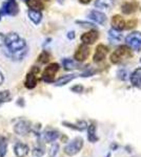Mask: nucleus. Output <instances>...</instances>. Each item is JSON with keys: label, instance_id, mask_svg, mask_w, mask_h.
<instances>
[{"label": "nucleus", "instance_id": "nucleus-7", "mask_svg": "<svg viewBox=\"0 0 141 157\" xmlns=\"http://www.w3.org/2000/svg\"><path fill=\"white\" fill-rule=\"evenodd\" d=\"M37 72H39V68L33 67L32 70L27 75L24 86L27 89H33V88H35L36 85H37V77H36V73Z\"/></svg>", "mask_w": 141, "mask_h": 157}, {"label": "nucleus", "instance_id": "nucleus-12", "mask_svg": "<svg viewBox=\"0 0 141 157\" xmlns=\"http://www.w3.org/2000/svg\"><path fill=\"white\" fill-rule=\"evenodd\" d=\"M30 148L23 143H17L14 147V153L17 157H25L29 154Z\"/></svg>", "mask_w": 141, "mask_h": 157}, {"label": "nucleus", "instance_id": "nucleus-33", "mask_svg": "<svg viewBox=\"0 0 141 157\" xmlns=\"http://www.w3.org/2000/svg\"><path fill=\"white\" fill-rule=\"evenodd\" d=\"M137 24V21L136 20H132V21L127 22V25H125V29H133L134 26H136Z\"/></svg>", "mask_w": 141, "mask_h": 157}, {"label": "nucleus", "instance_id": "nucleus-41", "mask_svg": "<svg viewBox=\"0 0 141 157\" xmlns=\"http://www.w3.org/2000/svg\"><path fill=\"white\" fill-rule=\"evenodd\" d=\"M140 62H141V59H140Z\"/></svg>", "mask_w": 141, "mask_h": 157}, {"label": "nucleus", "instance_id": "nucleus-34", "mask_svg": "<svg viewBox=\"0 0 141 157\" xmlns=\"http://www.w3.org/2000/svg\"><path fill=\"white\" fill-rule=\"evenodd\" d=\"M76 23L78 24H83L82 26H89V27H95V25L93 23H88V22H83V21H76Z\"/></svg>", "mask_w": 141, "mask_h": 157}, {"label": "nucleus", "instance_id": "nucleus-17", "mask_svg": "<svg viewBox=\"0 0 141 157\" xmlns=\"http://www.w3.org/2000/svg\"><path fill=\"white\" fill-rule=\"evenodd\" d=\"M78 75H62L61 78H59L57 81L55 82V86L57 87H60V86H64L66 85L68 83L72 82L74 78H76Z\"/></svg>", "mask_w": 141, "mask_h": 157}, {"label": "nucleus", "instance_id": "nucleus-6", "mask_svg": "<svg viewBox=\"0 0 141 157\" xmlns=\"http://www.w3.org/2000/svg\"><path fill=\"white\" fill-rule=\"evenodd\" d=\"M19 12V9H18V4L14 0H11V1H7L2 6V9L0 11V16L2 15H11V16H16Z\"/></svg>", "mask_w": 141, "mask_h": 157}, {"label": "nucleus", "instance_id": "nucleus-2", "mask_svg": "<svg viewBox=\"0 0 141 157\" xmlns=\"http://www.w3.org/2000/svg\"><path fill=\"white\" fill-rule=\"evenodd\" d=\"M132 57V52L127 46H120L111 55V62L113 64H119Z\"/></svg>", "mask_w": 141, "mask_h": 157}, {"label": "nucleus", "instance_id": "nucleus-5", "mask_svg": "<svg viewBox=\"0 0 141 157\" xmlns=\"http://www.w3.org/2000/svg\"><path fill=\"white\" fill-rule=\"evenodd\" d=\"M125 42L127 45H130L133 49L139 50L141 48V33L134 32L132 34H129L125 38Z\"/></svg>", "mask_w": 141, "mask_h": 157}, {"label": "nucleus", "instance_id": "nucleus-11", "mask_svg": "<svg viewBox=\"0 0 141 157\" xmlns=\"http://www.w3.org/2000/svg\"><path fill=\"white\" fill-rule=\"evenodd\" d=\"M107 52H109V48L106 46H104L103 44H100L96 47V50H95L94 54V62L98 63L101 62L103 59H106Z\"/></svg>", "mask_w": 141, "mask_h": 157}, {"label": "nucleus", "instance_id": "nucleus-14", "mask_svg": "<svg viewBox=\"0 0 141 157\" xmlns=\"http://www.w3.org/2000/svg\"><path fill=\"white\" fill-rule=\"evenodd\" d=\"M125 21L120 15H115L112 18V26L116 30H122L125 29Z\"/></svg>", "mask_w": 141, "mask_h": 157}, {"label": "nucleus", "instance_id": "nucleus-24", "mask_svg": "<svg viewBox=\"0 0 141 157\" xmlns=\"http://www.w3.org/2000/svg\"><path fill=\"white\" fill-rule=\"evenodd\" d=\"M137 9H138V6L136 3H130V2H126V3H124L123 6H122V12L126 15L134 13Z\"/></svg>", "mask_w": 141, "mask_h": 157}, {"label": "nucleus", "instance_id": "nucleus-38", "mask_svg": "<svg viewBox=\"0 0 141 157\" xmlns=\"http://www.w3.org/2000/svg\"><path fill=\"white\" fill-rule=\"evenodd\" d=\"M3 81H4V78H3V75L1 73V71H0V85L3 83Z\"/></svg>", "mask_w": 141, "mask_h": 157}, {"label": "nucleus", "instance_id": "nucleus-13", "mask_svg": "<svg viewBox=\"0 0 141 157\" xmlns=\"http://www.w3.org/2000/svg\"><path fill=\"white\" fill-rule=\"evenodd\" d=\"M89 18L98 24H104L106 22V16L98 11H92L89 14Z\"/></svg>", "mask_w": 141, "mask_h": 157}, {"label": "nucleus", "instance_id": "nucleus-22", "mask_svg": "<svg viewBox=\"0 0 141 157\" xmlns=\"http://www.w3.org/2000/svg\"><path fill=\"white\" fill-rule=\"evenodd\" d=\"M27 4L31 10H34V11H41L44 7L42 0H27Z\"/></svg>", "mask_w": 141, "mask_h": 157}, {"label": "nucleus", "instance_id": "nucleus-39", "mask_svg": "<svg viewBox=\"0 0 141 157\" xmlns=\"http://www.w3.org/2000/svg\"><path fill=\"white\" fill-rule=\"evenodd\" d=\"M58 1H59V2H62V0H58Z\"/></svg>", "mask_w": 141, "mask_h": 157}, {"label": "nucleus", "instance_id": "nucleus-27", "mask_svg": "<svg viewBox=\"0 0 141 157\" xmlns=\"http://www.w3.org/2000/svg\"><path fill=\"white\" fill-rule=\"evenodd\" d=\"M50 58H51L50 54H48L47 50H43L39 57H38V62L42 63V64H45V63H48V61H50Z\"/></svg>", "mask_w": 141, "mask_h": 157}, {"label": "nucleus", "instance_id": "nucleus-15", "mask_svg": "<svg viewBox=\"0 0 141 157\" xmlns=\"http://www.w3.org/2000/svg\"><path fill=\"white\" fill-rule=\"evenodd\" d=\"M131 83L138 89H141V68H138L131 75Z\"/></svg>", "mask_w": 141, "mask_h": 157}, {"label": "nucleus", "instance_id": "nucleus-10", "mask_svg": "<svg viewBox=\"0 0 141 157\" xmlns=\"http://www.w3.org/2000/svg\"><path fill=\"white\" fill-rule=\"evenodd\" d=\"M98 37H99L98 32L95 29H92L81 36V41L83 42V44H94L97 41Z\"/></svg>", "mask_w": 141, "mask_h": 157}, {"label": "nucleus", "instance_id": "nucleus-16", "mask_svg": "<svg viewBox=\"0 0 141 157\" xmlns=\"http://www.w3.org/2000/svg\"><path fill=\"white\" fill-rule=\"evenodd\" d=\"M62 125H64L65 127L68 128H71V129H74V130H77V131H83L88 128V124L83 121H80L76 124H71V123H68V121H63Z\"/></svg>", "mask_w": 141, "mask_h": 157}, {"label": "nucleus", "instance_id": "nucleus-42", "mask_svg": "<svg viewBox=\"0 0 141 157\" xmlns=\"http://www.w3.org/2000/svg\"><path fill=\"white\" fill-rule=\"evenodd\" d=\"M9 1H11V0H9Z\"/></svg>", "mask_w": 141, "mask_h": 157}, {"label": "nucleus", "instance_id": "nucleus-35", "mask_svg": "<svg viewBox=\"0 0 141 157\" xmlns=\"http://www.w3.org/2000/svg\"><path fill=\"white\" fill-rule=\"evenodd\" d=\"M4 43H6V36H4L3 34H1V33H0V46L4 45Z\"/></svg>", "mask_w": 141, "mask_h": 157}, {"label": "nucleus", "instance_id": "nucleus-28", "mask_svg": "<svg viewBox=\"0 0 141 157\" xmlns=\"http://www.w3.org/2000/svg\"><path fill=\"white\" fill-rule=\"evenodd\" d=\"M10 98H11V93H10L9 90L0 91V104L7 102L10 100Z\"/></svg>", "mask_w": 141, "mask_h": 157}, {"label": "nucleus", "instance_id": "nucleus-19", "mask_svg": "<svg viewBox=\"0 0 141 157\" xmlns=\"http://www.w3.org/2000/svg\"><path fill=\"white\" fill-rule=\"evenodd\" d=\"M29 17L31 19V21L34 24H39L42 20V14L40 13V11H34V10H30L29 11Z\"/></svg>", "mask_w": 141, "mask_h": 157}, {"label": "nucleus", "instance_id": "nucleus-21", "mask_svg": "<svg viewBox=\"0 0 141 157\" xmlns=\"http://www.w3.org/2000/svg\"><path fill=\"white\" fill-rule=\"evenodd\" d=\"M43 137H44L45 141H48V143H54L59 137V132L55 130H48L43 134Z\"/></svg>", "mask_w": 141, "mask_h": 157}, {"label": "nucleus", "instance_id": "nucleus-4", "mask_svg": "<svg viewBox=\"0 0 141 157\" xmlns=\"http://www.w3.org/2000/svg\"><path fill=\"white\" fill-rule=\"evenodd\" d=\"M58 70H59V64H57V63L50 64L42 73V81L45 83H53Z\"/></svg>", "mask_w": 141, "mask_h": 157}, {"label": "nucleus", "instance_id": "nucleus-8", "mask_svg": "<svg viewBox=\"0 0 141 157\" xmlns=\"http://www.w3.org/2000/svg\"><path fill=\"white\" fill-rule=\"evenodd\" d=\"M14 131L18 135H27L31 131V124L27 121H19L18 123L15 124Z\"/></svg>", "mask_w": 141, "mask_h": 157}, {"label": "nucleus", "instance_id": "nucleus-32", "mask_svg": "<svg viewBox=\"0 0 141 157\" xmlns=\"http://www.w3.org/2000/svg\"><path fill=\"white\" fill-rule=\"evenodd\" d=\"M72 91H74V92H77V93H80L83 91V87L81 85H76L74 86L73 88H72Z\"/></svg>", "mask_w": 141, "mask_h": 157}, {"label": "nucleus", "instance_id": "nucleus-25", "mask_svg": "<svg viewBox=\"0 0 141 157\" xmlns=\"http://www.w3.org/2000/svg\"><path fill=\"white\" fill-rule=\"evenodd\" d=\"M7 151V140L4 136H0V157H4Z\"/></svg>", "mask_w": 141, "mask_h": 157}, {"label": "nucleus", "instance_id": "nucleus-23", "mask_svg": "<svg viewBox=\"0 0 141 157\" xmlns=\"http://www.w3.org/2000/svg\"><path fill=\"white\" fill-rule=\"evenodd\" d=\"M88 138L91 143H96L98 140V137L96 135V126L95 125H89L88 126Z\"/></svg>", "mask_w": 141, "mask_h": 157}, {"label": "nucleus", "instance_id": "nucleus-9", "mask_svg": "<svg viewBox=\"0 0 141 157\" xmlns=\"http://www.w3.org/2000/svg\"><path fill=\"white\" fill-rule=\"evenodd\" d=\"M89 55V48L88 47V45L82 44L76 50L74 57H75V60L78 61V62H83V61H85L88 59Z\"/></svg>", "mask_w": 141, "mask_h": 157}, {"label": "nucleus", "instance_id": "nucleus-37", "mask_svg": "<svg viewBox=\"0 0 141 157\" xmlns=\"http://www.w3.org/2000/svg\"><path fill=\"white\" fill-rule=\"evenodd\" d=\"M91 1H92V0H79V2H80V3H82V4H88Z\"/></svg>", "mask_w": 141, "mask_h": 157}, {"label": "nucleus", "instance_id": "nucleus-31", "mask_svg": "<svg viewBox=\"0 0 141 157\" xmlns=\"http://www.w3.org/2000/svg\"><path fill=\"white\" fill-rule=\"evenodd\" d=\"M117 75H118V78H121V80H126L127 78V75H129V73H127L126 70H124V69H120V70H118V73H117Z\"/></svg>", "mask_w": 141, "mask_h": 157}, {"label": "nucleus", "instance_id": "nucleus-18", "mask_svg": "<svg viewBox=\"0 0 141 157\" xmlns=\"http://www.w3.org/2000/svg\"><path fill=\"white\" fill-rule=\"evenodd\" d=\"M121 40H122V34H120L119 30H116L114 29H110V32H109V41L110 42L116 44V43H119Z\"/></svg>", "mask_w": 141, "mask_h": 157}, {"label": "nucleus", "instance_id": "nucleus-29", "mask_svg": "<svg viewBox=\"0 0 141 157\" xmlns=\"http://www.w3.org/2000/svg\"><path fill=\"white\" fill-rule=\"evenodd\" d=\"M43 154H44V151H43V148H41V147H36L33 150V156L34 157H41Z\"/></svg>", "mask_w": 141, "mask_h": 157}, {"label": "nucleus", "instance_id": "nucleus-20", "mask_svg": "<svg viewBox=\"0 0 141 157\" xmlns=\"http://www.w3.org/2000/svg\"><path fill=\"white\" fill-rule=\"evenodd\" d=\"M114 4V0H96L95 2V6L97 9L102 10H110Z\"/></svg>", "mask_w": 141, "mask_h": 157}, {"label": "nucleus", "instance_id": "nucleus-40", "mask_svg": "<svg viewBox=\"0 0 141 157\" xmlns=\"http://www.w3.org/2000/svg\"><path fill=\"white\" fill-rule=\"evenodd\" d=\"M44 1H50V0H44Z\"/></svg>", "mask_w": 141, "mask_h": 157}, {"label": "nucleus", "instance_id": "nucleus-3", "mask_svg": "<svg viewBox=\"0 0 141 157\" xmlns=\"http://www.w3.org/2000/svg\"><path fill=\"white\" fill-rule=\"evenodd\" d=\"M82 147H83V139L81 137H76L68 145L65 146L64 153L68 156H74L81 151Z\"/></svg>", "mask_w": 141, "mask_h": 157}, {"label": "nucleus", "instance_id": "nucleus-26", "mask_svg": "<svg viewBox=\"0 0 141 157\" xmlns=\"http://www.w3.org/2000/svg\"><path fill=\"white\" fill-rule=\"evenodd\" d=\"M62 65L64 67L65 70H73L77 67L76 63L71 59H63L62 60Z\"/></svg>", "mask_w": 141, "mask_h": 157}, {"label": "nucleus", "instance_id": "nucleus-36", "mask_svg": "<svg viewBox=\"0 0 141 157\" xmlns=\"http://www.w3.org/2000/svg\"><path fill=\"white\" fill-rule=\"evenodd\" d=\"M68 39H71V40H73L74 38H75V33H74V32L68 33Z\"/></svg>", "mask_w": 141, "mask_h": 157}, {"label": "nucleus", "instance_id": "nucleus-1", "mask_svg": "<svg viewBox=\"0 0 141 157\" xmlns=\"http://www.w3.org/2000/svg\"><path fill=\"white\" fill-rule=\"evenodd\" d=\"M4 45H6V49H9V52L11 54L22 50L27 47L25 41L18 36V34H16V33H10L7 36H6V43H4Z\"/></svg>", "mask_w": 141, "mask_h": 157}, {"label": "nucleus", "instance_id": "nucleus-43", "mask_svg": "<svg viewBox=\"0 0 141 157\" xmlns=\"http://www.w3.org/2000/svg\"><path fill=\"white\" fill-rule=\"evenodd\" d=\"M0 19H1V17H0Z\"/></svg>", "mask_w": 141, "mask_h": 157}, {"label": "nucleus", "instance_id": "nucleus-30", "mask_svg": "<svg viewBox=\"0 0 141 157\" xmlns=\"http://www.w3.org/2000/svg\"><path fill=\"white\" fill-rule=\"evenodd\" d=\"M59 151V146L57 144H54V145L51 147V151H50V157H55L56 154L58 153Z\"/></svg>", "mask_w": 141, "mask_h": 157}]
</instances>
